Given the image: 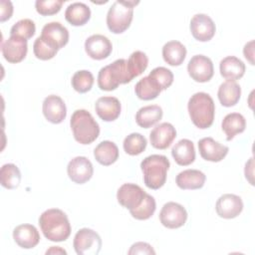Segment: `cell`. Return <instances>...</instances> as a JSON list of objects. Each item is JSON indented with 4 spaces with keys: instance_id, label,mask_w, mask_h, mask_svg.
<instances>
[{
    "instance_id": "6da1fadb",
    "label": "cell",
    "mask_w": 255,
    "mask_h": 255,
    "mask_svg": "<svg viewBox=\"0 0 255 255\" xmlns=\"http://www.w3.org/2000/svg\"><path fill=\"white\" fill-rule=\"evenodd\" d=\"M39 225L44 236L53 242L67 240L72 230L67 214L59 208L45 210L39 217Z\"/></svg>"
},
{
    "instance_id": "7a4b0ae2",
    "label": "cell",
    "mask_w": 255,
    "mask_h": 255,
    "mask_svg": "<svg viewBox=\"0 0 255 255\" xmlns=\"http://www.w3.org/2000/svg\"><path fill=\"white\" fill-rule=\"evenodd\" d=\"M187 110L195 127L205 129L213 124L215 105L213 99L207 93L198 92L193 94L188 101Z\"/></svg>"
},
{
    "instance_id": "3957f363",
    "label": "cell",
    "mask_w": 255,
    "mask_h": 255,
    "mask_svg": "<svg viewBox=\"0 0 255 255\" xmlns=\"http://www.w3.org/2000/svg\"><path fill=\"white\" fill-rule=\"evenodd\" d=\"M170 166L169 160L165 155L151 154L140 162L143 173V181L150 189H159L166 181V173Z\"/></svg>"
},
{
    "instance_id": "277c9868",
    "label": "cell",
    "mask_w": 255,
    "mask_h": 255,
    "mask_svg": "<svg viewBox=\"0 0 255 255\" xmlns=\"http://www.w3.org/2000/svg\"><path fill=\"white\" fill-rule=\"evenodd\" d=\"M75 139L81 144H90L100 134V126L86 110H76L70 121Z\"/></svg>"
},
{
    "instance_id": "5b68a950",
    "label": "cell",
    "mask_w": 255,
    "mask_h": 255,
    "mask_svg": "<svg viewBox=\"0 0 255 255\" xmlns=\"http://www.w3.org/2000/svg\"><path fill=\"white\" fill-rule=\"evenodd\" d=\"M132 79L128 68V61L126 59H118L100 70L98 86L102 91H114L121 84L129 83Z\"/></svg>"
},
{
    "instance_id": "8992f818",
    "label": "cell",
    "mask_w": 255,
    "mask_h": 255,
    "mask_svg": "<svg viewBox=\"0 0 255 255\" xmlns=\"http://www.w3.org/2000/svg\"><path fill=\"white\" fill-rule=\"evenodd\" d=\"M139 1H115L107 14V25L111 32L121 34L130 25L133 17V7Z\"/></svg>"
},
{
    "instance_id": "52a82bcc",
    "label": "cell",
    "mask_w": 255,
    "mask_h": 255,
    "mask_svg": "<svg viewBox=\"0 0 255 255\" xmlns=\"http://www.w3.org/2000/svg\"><path fill=\"white\" fill-rule=\"evenodd\" d=\"M73 246L78 255H97L102 248V239L93 229H80L73 241Z\"/></svg>"
},
{
    "instance_id": "ba28073f",
    "label": "cell",
    "mask_w": 255,
    "mask_h": 255,
    "mask_svg": "<svg viewBox=\"0 0 255 255\" xmlns=\"http://www.w3.org/2000/svg\"><path fill=\"white\" fill-rule=\"evenodd\" d=\"M186 219V209L177 202L169 201L165 203L159 212L160 223L169 229H175L183 226Z\"/></svg>"
},
{
    "instance_id": "9c48e42d",
    "label": "cell",
    "mask_w": 255,
    "mask_h": 255,
    "mask_svg": "<svg viewBox=\"0 0 255 255\" xmlns=\"http://www.w3.org/2000/svg\"><path fill=\"white\" fill-rule=\"evenodd\" d=\"M187 72L191 79L195 82H208L211 80L214 74L213 63L207 56L195 55L188 62Z\"/></svg>"
},
{
    "instance_id": "30bf717a",
    "label": "cell",
    "mask_w": 255,
    "mask_h": 255,
    "mask_svg": "<svg viewBox=\"0 0 255 255\" xmlns=\"http://www.w3.org/2000/svg\"><path fill=\"white\" fill-rule=\"evenodd\" d=\"M69 178L78 184L89 181L94 173L92 162L86 156H76L72 158L67 166Z\"/></svg>"
},
{
    "instance_id": "8fae6325",
    "label": "cell",
    "mask_w": 255,
    "mask_h": 255,
    "mask_svg": "<svg viewBox=\"0 0 255 255\" xmlns=\"http://www.w3.org/2000/svg\"><path fill=\"white\" fill-rule=\"evenodd\" d=\"M190 32L194 39L200 42H206L213 38L216 27L213 20L206 14H195L190 20Z\"/></svg>"
},
{
    "instance_id": "7c38bea8",
    "label": "cell",
    "mask_w": 255,
    "mask_h": 255,
    "mask_svg": "<svg viewBox=\"0 0 255 255\" xmlns=\"http://www.w3.org/2000/svg\"><path fill=\"white\" fill-rule=\"evenodd\" d=\"M146 192L134 183H124L117 192L118 202L125 208L131 210L142 202Z\"/></svg>"
},
{
    "instance_id": "4fadbf2b",
    "label": "cell",
    "mask_w": 255,
    "mask_h": 255,
    "mask_svg": "<svg viewBox=\"0 0 255 255\" xmlns=\"http://www.w3.org/2000/svg\"><path fill=\"white\" fill-rule=\"evenodd\" d=\"M85 51L94 60H104L111 55L113 46L108 37L94 34L85 41Z\"/></svg>"
},
{
    "instance_id": "5bb4252c",
    "label": "cell",
    "mask_w": 255,
    "mask_h": 255,
    "mask_svg": "<svg viewBox=\"0 0 255 255\" xmlns=\"http://www.w3.org/2000/svg\"><path fill=\"white\" fill-rule=\"evenodd\" d=\"M28 51L27 40L18 36H10L2 43V54L9 63H19L25 59Z\"/></svg>"
},
{
    "instance_id": "9a60e30c",
    "label": "cell",
    "mask_w": 255,
    "mask_h": 255,
    "mask_svg": "<svg viewBox=\"0 0 255 255\" xmlns=\"http://www.w3.org/2000/svg\"><path fill=\"white\" fill-rule=\"evenodd\" d=\"M216 213L225 219L237 217L243 210V201L240 196L232 193L221 195L215 205Z\"/></svg>"
},
{
    "instance_id": "2e32d148",
    "label": "cell",
    "mask_w": 255,
    "mask_h": 255,
    "mask_svg": "<svg viewBox=\"0 0 255 255\" xmlns=\"http://www.w3.org/2000/svg\"><path fill=\"white\" fill-rule=\"evenodd\" d=\"M43 114L52 124H61L67 116V108L61 97L50 95L43 102Z\"/></svg>"
},
{
    "instance_id": "e0dca14e",
    "label": "cell",
    "mask_w": 255,
    "mask_h": 255,
    "mask_svg": "<svg viewBox=\"0 0 255 255\" xmlns=\"http://www.w3.org/2000/svg\"><path fill=\"white\" fill-rule=\"evenodd\" d=\"M198 149L201 157L208 161H221L228 153V146L221 144L212 137H203L198 140Z\"/></svg>"
},
{
    "instance_id": "ac0fdd59",
    "label": "cell",
    "mask_w": 255,
    "mask_h": 255,
    "mask_svg": "<svg viewBox=\"0 0 255 255\" xmlns=\"http://www.w3.org/2000/svg\"><path fill=\"white\" fill-rule=\"evenodd\" d=\"M175 136V128L169 123H161L150 131L149 140L154 148L165 149L172 143Z\"/></svg>"
},
{
    "instance_id": "d6986e66",
    "label": "cell",
    "mask_w": 255,
    "mask_h": 255,
    "mask_svg": "<svg viewBox=\"0 0 255 255\" xmlns=\"http://www.w3.org/2000/svg\"><path fill=\"white\" fill-rule=\"evenodd\" d=\"M14 241L24 249H31L40 242V234L32 224H20L13 230Z\"/></svg>"
},
{
    "instance_id": "ffe728a7",
    "label": "cell",
    "mask_w": 255,
    "mask_h": 255,
    "mask_svg": "<svg viewBox=\"0 0 255 255\" xmlns=\"http://www.w3.org/2000/svg\"><path fill=\"white\" fill-rule=\"evenodd\" d=\"M97 115L105 122H113L117 120L122 111L119 99L115 97H101L95 104Z\"/></svg>"
},
{
    "instance_id": "44dd1931",
    "label": "cell",
    "mask_w": 255,
    "mask_h": 255,
    "mask_svg": "<svg viewBox=\"0 0 255 255\" xmlns=\"http://www.w3.org/2000/svg\"><path fill=\"white\" fill-rule=\"evenodd\" d=\"M41 36L53 44L58 50L69 42V31L60 22H50L44 25Z\"/></svg>"
},
{
    "instance_id": "7402d4cb",
    "label": "cell",
    "mask_w": 255,
    "mask_h": 255,
    "mask_svg": "<svg viewBox=\"0 0 255 255\" xmlns=\"http://www.w3.org/2000/svg\"><path fill=\"white\" fill-rule=\"evenodd\" d=\"M245 69V64L235 56H227L223 58L219 64L220 74L227 81L235 82L242 78Z\"/></svg>"
},
{
    "instance_id": "603a6c76",
    "label": "cell",
    "mask_w": 255,
    "mask_h": 255,
    "mask_svg": "<svg viewBox=\"0 0 255 255\" xmlns=\"http://www.w3.org/2000/svg\"><path fill=\"white\" fill-rule=\"evenodd\" d=\"M171 154L178 165H189L195 159L194 144L191 140L182 138L172 146Z\"/></svg>"
},
{
    "instance_id": "cb8c5ba5",
    "label": "cell",
    "mask_w": 255,
    "mask_h": 255,
    "mask_svg": "<svg viewBox=\"0 0 255 255\" xmlns=\"http://www.w3.org/2000/svg\"><path fill=\"white\" fill-rule=\"evenodd\" d=\"M205 174L198 169H185L180 171L175 178L177 186L181 189H199L205 183Z\"/></svg>"
},
{
    "instance_id": "d4e9b609",
    "label": "cell",
    "mask_w": 255,
    "mask_h": 255,
    "mask_svg": "<svg viewBox=\"0 0 255 255\" xmlns=\"http://www.w3.org/2000/svg\"><path fill=\"white\" fill-rule=\"evenodd\" d=\"M65 18L73 26H83L91 18V9L83 2L72 3L65 11Z\"/></svg>"
},
{
    "instance_id": "484cf974",
    "label": "cell",
    "mask_w": 255,
    "mask_h": 255,
    "mask_svg": "<svg viewBox=\"0 0 255 255\" xmlns=\"http://www.w3.org/2000/svg\"><path fill=\"white\" fill-rule=\"evenodd\" d=\"M217 96L222 106L227 108L233 107L240 100L241 88L236 82L226 81L219 86Z\"/></svg>"
},
{
    "instance_id": "4316f807",
    "label": "cell",
    "mask_w": 255,
    "mask_h": 255,
    "mask_svg": "<svg viewBox=\"0 0 255 255\" xmlns=\"http://www.w3.org/2000/svg\"><path fill=\"white\" fill-rule=\"evenodd\" d=\"M162 57L168 65L179 66L186 57V48L179 41H169L162 47Z\"/></svg>"
},
{
    "instance_id": "83f0119b",
    "label": "cell",
    "mask_w": 255,
    "mask_h": 255,
    "mask_svg": "<svg viewBox=\"0 0 255 255\" xmlns=\"http://www.w3.org/2000/svg\"><path fill=\"white\" fill-rule=\"evenodd\" d=\"M96 160L102 165H111L119 158V148L117 144L111 140L101 141L94 149Z\"/></svg>"
},
{
    "instance_id": "f1b7e54d",
    "label": "cell",
    "mask_w": 255,
    "mask_h": 255,
    "mask_svg": "<svg viewBox=\"0 0 255 255\" xmlns=\"http://www.w3.org/2000/svg\"><path fill=\"white\" fill-rule=\"evenodd\" d=\"M162 114V109L157 105L145 106L137 111L135 115V122L140 128H148L161 120Z\"/></svg>"
},
{
    "instance_id": "f546056e",
    "label": "cell",
    "mask_w": 255,
    "mask_h": 255,
    "mask_svg": "<svg viewBox=\"0 0 255 255\" xmlns=\"http://www.w3.org/2000/svg\"><path fill=\"white\" fill-rule=\"evenodd\" d=\"M221 128L226 134V139L231 140L236 134L245 130L246 120L239 113H230L224 117Z\"/></svg>"
},
{
    "instance_id": "4dcf8cb0",
    "label": "cell",
    "mask_w": 255,
    "mask_h": 255,
    "mask_svg": "<svg viewBox=\"0 0 255 255\" xmlns=\"http://www.w3.org/2000/svg\"><path fill=\"white\" fill-rule=\"evenodd\" d=\"M134 92L138 99L143 101H149L157 98L161 90L154 80H152L149 76H146L140 79L135 84Z\"/></svg>"
},
{
    "instance_id": "1f68e13d",
    "label": "cell",
    "mask_w": 255,
    "mask_h": 255,
    "mask_svg": "<svg viewBox=\"0 0 255 255\" xmlns=\"http://www.w3.org/2000/svg\"><path fill=\"white\" fill-rule=\"evenodd\" d=\"M1 185L7 189H15L21 181V172L14 163H5L0 169Z\"/></svg>"
},
{
    "instance_id": "d6a6232c",
    "label": "cell",
    "mask_w": 255,
    "mask_h": 255,
    "mask_svg": "<svg viewBox=\"0 0 255 255\" xmlns=\"http://www.w3.org/2000/svg\"><path fill=\"white\" fill-rule=\"evenodd\" d=\"M146 144V138L142 134L138 132H132L125 137L123 146L128 154L138 155L145 149Z\"/></svg>"
},
{
    "instance_id": "836d02e7",
    "label": "cell",
    "mask_w": 255,
    "mask_h": 255,
    "mask_svg": "<svg viewBox=\"0 0 255 255\" xmlns=\"http://www.w3.org/2000/svg\"><path fill=\"white\" fill-rule=\"evenodd\" d=\"M156 209V203L153 196L146 193L139 206L129 210L130 215L137 220H146L150 218Z\"/></svg>"
},
{
    "instance_id": "e575fe53",
    "label": "cell",
    "mask_w": 255,
    "mask_h": 255,
    "mask_svg": "<svg viewBox=\"0 0 255 255\" xmlns=\"http://www.w3.org/2000/svg\"><path fill=\"white\" fill-rule=\"evenodd\" d=\"M128 61V68L132 78L142 74L148 65V58L141 51H134L130 54Z\"/></svg>"
},
{
    "instance_id": "d590c367",
    "label": "cell",
    "mask_w": 255,
    "mask_h": 255,
    "mask_svg": "<svg viewBox=\"0 0 255 255\" xmlns=\"http://www.w3.org/2000/svg\"><path fill=\"white\" fill-rule=\"evenodd\" d=\"M94 76L88 70L77 71L72 77V86L78 93L84 94L89 92L94 85Z\"/></svg>"
},
{
    "instance_id": "8d00e7d4",
    "label": "cell",
    "mask_w": 255,
    "mask_h": 255,
    "mask_svg": "<svg viewBox=\"0 0 255 255\" xmlns=\"http://www.w3.org/2000/svg\"><path fill=\"white\" fill-rule=\"evenodd\" d=\"M58 51L59 50L53 44H51L42 36H39L33 44L34 55L36 56V58L43 61L54 58L58 53Z\"/></svg>"
},
{
    "instance_id": "74e56055",
    "label": "cell",
    "mask_w": 255,
    "mask_h": 255,
    "mask_svg": "<svg viewBox=\"0 0 255 255\" xmlns=\"http://www.w3.org/2000/svg\"><path fill=\"white\" fill-rule=\"evenodd\" d=\"M36 31L35 23L28 18L21 19L16 22L10 29V36H18L24 39H30L34 36Z\"/></svg>"
},
{
    "instance_id": "f35d334b",
    "label": "cell",
    "mask_w": 255,
    "mask_h": 255,
    "mask_svg": "<svg viewBox=\"0 0 255 255\" xmlns=\"http://www.w3.org/2000/svg\"><path fill=\"white\" fill-rule=\"evenodd\" d=\"M148 76L156 82L161 91L166 90L173 82L172 72L165 67H156L148 74Z\"/></svg>"
},
{
    "instance_id": "ab89813d",
    "label": "cell",
    "mask_w": 255,
    "mask_h": 255,
    "mask_svg": "<svg viewBox=\"0 0 255 255\" xmlns=\"http://www.w3.org/2000/svg\"><path fill=\"white\" fill-rule=\"evenodd\" d=\"M63 3V0H37L35 8L40 15H54L61 10Z\"/></svg>"
},
{
    "instance_id": "60d3db41",
    "label": "cell",
    "mask_w": 255,
    "mask_h": 255,
    "mask_svg": "<svg viewBox=\"0 0 255 255\" xmlns=\"http://www.w3.org/2000/svg\"><path fill=\"white\" fill-rule=\"evenodd\" d=\"M128 254H155V251L153 250L152 246L146 242H135L130 246Z\"/></svg>"
},
{
    "instance_id": "b9f144b4",
    "label": "cell",
    "mask_w": 255,
    "mask_h": 255,
    "mask_svg": "<svg viewBox=\"0 0 255 255\" xmlns=\"http://www.w3.org/2000/svg\"><path fill=\"white\" fill-rule=\"evenodd\" d=\"M0 9H1V14H0V21L4 22L8 19L11 18L13 14V5L11 1H6V0H1L0 2Z\"/></svg>"
},
{
    "instance_id": "7bdbcfd3",
    "label": "cell",
    "mask_w": 255,
    "mask_h": 255,
    "mask_svg": "<svg viewBox=\"0 0 255 255\" xmlns=\"http://www.w3.org/2000/svg\"><path fill=\"white\" fill-rule=\"evenodd\" d=\"M244 57L249 61L251 65H254V41L251 40L245 44L243 48Z\"/></svg>"
},
{
    "instance_id": "ee69618b",
    "label": "cell",
    "mask_w": 255,
    "mask_h": 255,
    "mask_svg": "<svg viewBox=\"0 0 255 255\" xmlns=\"http://www.w3.org/2000/svg\"><path fill=\"white\" fill-rule=\"evenodd\" d=\"M253 169H254V163H253V157H251L245 163V169H244L245 177L250 182L251 185L254 184V181H253Z\"/></svg>"
},
{
    "instance_id": "f6af8a7d",
    "label": "cell",
    "mask_w": 255,
    "mask_h": 255,
    "mask_svg": "<svg viewBox=\"0 0 255 255\" xmlns=\"http://www.w3.org/2000/svg\"><path fill=\"white\" fill-rule=\"evenodd\" d=\"M46 254H67V251L59 246H51L47 251Z\"/></svg>"
}]
</instances>
